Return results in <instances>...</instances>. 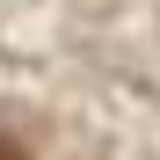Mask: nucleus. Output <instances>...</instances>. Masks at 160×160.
Returning a JSON list of instances; mask_svg holds the SVG:
<instances>
[{
	"instance_id": "obj_1",
	"label": "nucleus",
	"mask_w": 160,
	"mask_h": 160,
	"mask_svg": "<svg viewBox=\"0 0 160 160\" xmlns=\"http://www.w3.org/2000/svg\"><path fill=\"white\" fill-rule=\"evenodd\" d=\"M0 160H22V153H15V146H0Z\"/></svg>"
}]
</instances>
